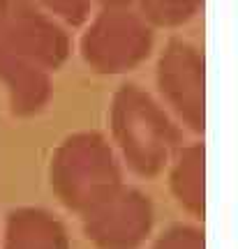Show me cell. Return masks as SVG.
<instances>
[{
  "label": "cell",
  "mask_w": 238,
  "mask_h": 249,
  "mask_svg": "<svg viewBox=\"0 0 238 249\" xmlns=\"http://www.w3.org/2000/svg\"><path fill=\"white\" fill-rule=\"evenodd\" d=\"M111 145L120 164L139 178H158L183 145V127L162 102L137 83H123L109 107Z\"/></svg>",
  "instance_id": "cell-1"
},
{
  "label": "cell",
  "mask_w": 238,
  "mask_h": 249,
  "mask_svg": "<svg viewBox=\"0 0 238 249\" xmlns=\"http://www.w3.org/2000/svg\"><path fill=\"white\" fill-rule=\"evenodd\" d=\"M49 185L62 208L81 214L123 185V164L104 134L74 132L53 150Z\"/></svg>",
  "instance_id": "cell-2"
},
{
  "label": "cell",
  "mask_w": 238,
  "mask_h": 249,
  "mask_svg": "<svg viewBox=\"0 0 238 249\" xmlns=\"http://www.w3.org/2000/svg\"><path fill=\"white\" fill-rule=\"evenodd\" d=\"M155 49V28L132 0H106L79 39V53L90 71L120 76L148 60Z\"/></svg>",
  "instance_id": "cell-3"
},
{
  "label": "cell",
  "mask_w": 238,
  "mask_h": 249,
  "mask_svg": "<svg viewBox=\"0 0 238 249\" xmlns=\"http://www.w3.org/2000/svg\"><path fill=\"white\" fill-rule=\"evenodd\" d=\"M162 107L187 132H206V55L197 44L171 37L155 65Z\"/></svg>",
  "instance_id": "cell-4"
},
{
  "label": "cell",
  "mask_w": 238,
  "mask_h": 249,
  "mask_svg": "<svg viewBox=\"0 0 238 249\" xmlns=\"http://www.w3.org/2000/svg\"><path fill=\"white\" fill-rule=\"evenodd\" d=\"M0 46L49 74L72 53L67 28L28 0H0Z\"/></svg>",
  "instance_id": "cell-5"
},
{
  "label": "cell",
  "mask_w": 238,
  "mask_h": 249,
  "mask_svg": "<svg viewBox=\"0 0 238 249\" xmlns=\"http://www.w3.org/2000/svg\"><path fill=\"white\" fill-rule=\"evenodd\" d=\"M79 217L83 235L97 249H139L153 233L155 205L141 189L123 182Z\"/></svg>",
  "instance_id": "cell-6"
},
{
  "label": "cell",
  "mask_w": 238,
  "mask_h": 249,
  "mask_svg": "<svg viewBox=\"0 0 238 249\" xmlns=\"http://www.w3.org/2000/svg\"><path fill=\"white\" fill-rule=\"evenodd\" d=\"M0 83L7 92L9 113L14 118H33L51 102V74L0 46Z\"/></svg>",
  "instance_id": "cell-7"
},
{
  "label": "cell",
  "mask_w": 238,
  "mask_h": 249,
  "mask_svg": "<svg viewBox=\"0 0 238 249\" xmlns=\"http://www.w3.org/2000/svg\"><path fill=\"white\" fill-rule=\"evenodd\" d=\"M2 249H72L67 226L44 208L23 205L7 214Z\"/></svg>",
  "instance_id": "cell-8"
},
{
  "label": "cell",
  "mask_w": 238,
  "mask_h": 249,
  "mask_svg": "<svg viewBox=\"0 0 238 249\" xmlns=\"http://www.w3.org/2000/svg\"><path fill=\"white\" fill-rule=\"evenodd\" d=\"M169 189L176 203L194 219L206 217V145L183 143L169 161Z\"/></svg>",
  "instance_id": "cell-9"
},
{
  "label": "cell",
  "mask_w": 238,
  "mask_h": 249,
  "mask_svg": "<svg viewBox=\"0 0 238 249\" xmlns=\"http://www.w3.org/2000/svg\"><path fill=\"white\" fill-rule=\"evenodd\" d=\"M153 28H180L190 23L203 7V0H132Z\"/></svg>",
  "instance_id": "cell-10"
},
{
  "label": "cell",
  "mask_w": 238,
  "mask_h": 249,
  "mask_svg": "<svg viewBox=\"0 0 238 249\" xmlns=\"http://www.w3.org/2000/svg\"><path fill=\"white\" fill-rule=\"evenodd\" d=\"M150 249H206V233L192 224H171Z\"/></svg>",
  "instance_id": "cell-11"
},
{
  "label": "cell",
  "mask_w": 238,
  "mask_h": 249,
  "mask_svg": "<svg viewBox=\"0 0 238 249\" xmlns=\"http://www.w3.org/2000/svg\"><path fill=\"white\" fill-rule=\"evenodd\" d=\"M44 9L46 14H51L60 21L62 26L79 28L90 18V0H28Z\"/></svg>",
  "instance_id": "cell-12"
},
{
  "label": "cell",
  "mask_w": 238,
  "mask_h": 249,
  "mask_svg": "<svg viewBox=\"0 0 238 249\" xmlns=\"http://www.w3.org/2000/svg\"><path fill=\"white\" fill-rule=\"evenodd\" d=\"M104 2H106V0H104Z\"/></svg>",
  "instance_id": "cell-13"
}]
</instances>
